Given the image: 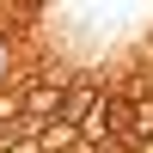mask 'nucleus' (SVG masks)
<instances>
[{
  "instance_id": "nucleus-1",
  "label": "nucleus",
  "mask_w": 153,
  "mask_h": 153,
  "mask_svg": "<svg viewBox=\"0 0 153 153\" xmlns=\"http://www.w3.org/2000/svg\"><path fill=\"white\" fill-rule=\"evenodd\" d=\"M12 74H19V37L0 25V86H12Z\"/></svg>"
}]
</instances>
